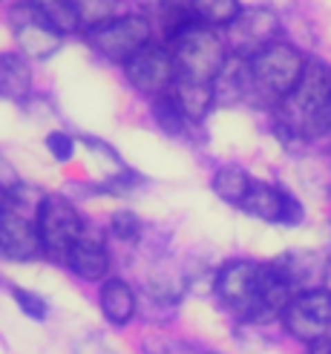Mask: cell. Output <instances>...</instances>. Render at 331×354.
I'll return each mask as SVG.
<instances>
[{"instance_id": "obj_1", "label": "cell", "mask_w": 331, "mask_h": 354, "mask_svg": "<svg viewBox=\"0 0 331 354\" xmlns=\"http://www.w3.org/2000/svg\"><path fill=\"white\" fill-rule=\"evenodd\" d=\"M305 61L308 58L303 52L285 41H274L265 49H259L256 55L248 58L251 81H254V98L283 101L285 95H291L294 86H297L303 78Z\"/></svg>"}, {"instance_id": "obj_2", "label": "cell", "mask_w": 331, "mask_h": 354, "mask_svg": "<svg viewBox=\"0 0 331 354\" xmlns=\"http://www.w3.org/2000/svg\"><path fill=\"white\" fill-rule=\"evenodd\" d=\"M173 61H176V78L214 84L228 64V46L211 26H190L185 35L173 41Z\"/></svg>"}, {"instance_id": "obj_3", "label": "cell", "mask_w": 331, "mask_h": 354, "mask_svg": "<svg viewBox=\"0 0 331 354\" xmlns=\"http://www.w3.org/2000/svg\"><path fill=\"white\" fill-rule=\"evenodd\" d=\"M283 326L291 337L303 340L305 346L331 340V291L311 288L294 294L283 311Z\"/></svg>"}, {"instance_id": "obj_4", "label": "cell", "mask_w": 331, "mask_h": 354, "mask_svg": "<svg viewBox=\"0 0 331 354\" xmlns=\"http://www.w3.org/2000/svg\"><path fill=\"white\" fill-rule=\"evenodd\" d=\"M86 41L98 52L101 58H107L110 64L124 66L138 49L147 46L153 41V29L144 15H124L113 24H104L98 29L86 32Z\"/></svg>"}, {"instance_id": "obj_5", "label": "cell", "mask_w": 331, "mask_h": 354, "mask_svg": "<svg viewBox=\"0 0 331 354\" xmlns=\"http://www.w3.org/2000/svg\"><path fill=\"white\" fill-rule=\"evenodd\" d=\"M124 75L133 90L159 98L170 93L173 81H176V61H173V52L167 46L150 41L124 64Z\"/></svg>"}, {"instance_id": "obj_6", "label": "cell", "mask_w": 331, "mask_h": 354, "mask_svg": "<svg viewBox=\"0 0 331 354\" xmlns=\"http://www.w3.org/2000/svg\"><path fill=\"white\" fill-rule=\"evenodd\" d=\"M35 225H38V236H41L44 251H49V254H66V248L84 231L81 214L75 210V205L64 196H44L38 216H35Z\"/></svg>"}, {"instance_id": "obj_7", "label": "cell", "mask_w": 331, "mask_h": 354, "mask_svg": "<svg viewBox=\"0 0 331 354\" xmlns=\"http://www.w3.org/2000/svg\"><path fill=\"white\" fill-rule=\"evenodd\" d=\"M9 24L15 29V38L23 49V58H38V61H46L52 58L55 52L61 49L64 44V35L52 26L44 12L26 0V3L15 6L12 15H9Z\"/></svg>"}, {"instance_id": "obj_8", "label": "cell", "mask_w": 331, "mask_h": 354, "mask_svg": "<svg viewBox=\"0 0 331 354\" xmlns=\"http://www.w3.org/2000/svg\"><path fill=\"white\" fill-rule=\"evenodd\" d=\"M248 216L268 222V225H285V227H297L305 222V207L300 205L297 196H291L288 190L265 185V182H254L248 196L239 205Z\"/></svg>"}, {"instance_id": "obj_9", "label": "cell", "mask_w": 331, "mask_h": 354, "mask_svg": "<svg viewBox=\"0 0 331 354\" xmlns=\"http://www.w3.org/2000/svg\"><path fill=\"white\" fill-rule=\"evenodd\" d=\"M280 35V17H276L268 6H254L242 9V15L228 26V41L234 55L251 58L259 49H265L268 44L276 41Z\"/></svg>"}, {"instance_id": "obj_10", "label": "cell", "mask_w": 331, "mask_h": 354, "mask_svg": "<svg viewBox=\"0 0 331 354\" xmlns=\"http://www.w3.org/2000/svg\"><path fill=\"white\" fill-rule=\"evenodd\" d=\"M44 251L38 225L32 216H23L17 210L0 207V257L12 262H29Z\"/></svg>"}, {"instance_id": "obj_11", "label": "cell", "mask_w": 331, "mask_h": 354, "mask_svg": "<svg viewBox=\"0 0 331 354\" xmlns=\"http://www.w3.org/2000/svg\"><path fill=\"white\" fill-rule=\"evenodd\" d=\"M274 268L280 271V277L288 282L294 294H300V291H311V288H323L328 265L323 262L320 254L291 251L280 259H274Z\"/></svg>"}, {"instance_id": "obj_12", "label": "cell", "mask_w": 331, "mask_h": 354, "mask_svg": "<svg viewBox=\"0 0 331 354\" xmlns=\"http://www.w3.org/2000/svg\"><path fill=\"white\" fill-rule=\"evenodd\" d=\"M66 268L73 271L75 277L86 279V282H98V279H107V271H110V251L107 245L101 239H93V236H78L73 245L66 248Z\"/></svg>"}, {"instance_id": "obj_13", "label": "cell", "mask_w": 331, "mask_h": 354, "mask_svg": "<svg viewBox=\"0 0 331 354\" xmlns=\"http://www.w3.org/2000/svg\"><path fill=\"white\" fill-rule=\"evenodd\" d=\"M98 303H101L104 317H107L113 326H127L135 317V291L130 282L121 277H107L101 282Z\"/></svg>"}, {"instance_id": "obj_14", "label": "cell", "mask_w": 331, "mask_h": 354, "mask_svg": "<svg viewBox=\"0 0 331 354\" xmlns=\"http://www.w3.org/2000/svg\"><path fill=\"white\" fill-rule=\"evenodd\" d=\"M32 90V69L17 52H0V98L21 104Z\"/></svg>"}, {"instance_id": "obj_15", "label": "cell", "mask_w": 331, "mask_h": 354, "mask_svg": "<svg viewBox=\"0 0 331 354\" xmlns=\"http://www.w3.org/2000/svg\"><path fill=\"white\" fill-rule=\"evenodd\" d=\"M173 101L179 104V110L185 113L187 121H202L211 110L214 101V84H196V81H182L176 78L170 86Z\"/></svg>"}, {"instance_id": "obj_16", "label": "cell", "mask_w": 331, "mask_h": 354, "mask_svg": "<svg viewBox=\"0 0 331 354\" xmlns=\"http://www.w3.org/2000/svg\"><path fill=\"white\" fill-rule=\"evenodd\" d=\"M251 185H254V179L248 176V170L239 167V165H222L214 176V182H211L216 196L222 202H228V205H236V207L242 205V199L248 196Z\"/></svg>"}, {"instance_id": "obj_17", "label": "cell", "mask_w": 331, "mask_h": 354, "mask_svg": "<svg viewBox=\"0 0 331 354\" xmlns=\"http://www.w3.org/2000/svg\"><path fill=\"white\" fill-rule=\"evenodd\" d=\"M75 9H78V24L86 32L130 15L124 0H75Z\"/></svg>"}, {"instance_id": "obj_18", "label": "cell", "mask_w": 331, "mask_h": 354, "mask_svg": "<svg viewBox=\"0 0 331 354\" xmlns=\"http://www.w3.org/2000/svg\"><path fill=\"white\" fill-rule=\"evenodd\" d=\"M190 12L202 26H225L228 29L236 17L242 15V3L239 0H187Z\"/></svg>"}, {"instance_id": "obj_19", "label": "cell", "mask_w": 331, "mask_h": 354, "mask_svg": "<svg viewBox=\"0 0 331 354\" xmlns=\"http://www.w3.org/2000/svg\"><path fill=\"white\" fill-rule=\"evenodd\" d=\"M32 3L44 12V17H46V21L55 26L61 35H69V32L81 29L75 0H32Z\"/></svg>"}, {"instance_id": "obj_20", "label": "cell", "mask_w": 331, "mask_h": 354, "mask_svg": "<svg viewBox=\"0 0 331 354\" xmlns=\"http://www.w3.org/2000/svg\"><path fill=\"white\" fill-rule=\"evenodd\" d=\"M153 118H155V124H159V127H162L167 136H182L185 127H187V118H185V113L179 110V104L173 101L170 93L153 98Z\"/></svg>"}, {"instance_id": "obj_21", "label": "cell", "mask_w": 331, "mask_h": 354, "mask_svg": "<svg viewBox=\"0 0 331 354\" xmlns=\"http://www.w3.org/2000/svg\"><path fill=\"white\" fill-rule=\"evenodd\" d=\"M110 231L121 242H135L138 234H142V219H138V214H133V210H115L110 216Z\"/></svg>"}, {"instance_id": "obj_22", "label": "cell", "mask_w": 331, "mask_h": 354, "mask_svg": "<svg viewBox=\"0 0 331 354\" xmlns=\"http://www.w3.org/2000/svg\"><path fill=\"white\" fill-rule=\"evenodd\" d=\"M12 297H15L17 308H21L26 317H32V320H46L49 306H46L44 297H38L35 291H26V288H12Z\"/></svg>"}, {"instance_id": "obj_23", "label": "cell", "mask_w": 331, "mask_h": 354, "mask_svg": "<svg viewBox=\"0 0 331 354\" xmlns=\"http://www.w3.org/2000/svg\"><path fill=\"white\" fill-rule=\"evenodd\" d=\"M46 150L52 153L55 162H73L75 158V138L64 130H52V133H46Z\"/></svg>"}, {"instance_id": "obj_24", "label": "cell", "mask_w": 331, "mask_h": 354, "mask_svg": "<svg viewBox=\"0 0 331 354\" xmlns=\"http://www.w3.org/2000/svg\"><path fill=\"white\" fill-rule=\"evenodd\" d=\"M17 185H21V179H17V173H15V167L6 162L3 156H0V193H12Z\"/></svg>"}, {"instance_id": "obj_25", "label": "cell", "mask_w": 331, "mask_h": 354, "mask_svg": "<svg viewBox=\"0 0 331 354\" xmlns=\"http://www.w3.org/2000/svg\"><path fill=\"white\" fill-rule=\"evenodd\" d=\"M144 9H150V12H164L167 6H173V3H185V0H138Z\"/></svg>"}, {"instance_id": "obj_26", "label": "cell", "mask_w": 331, "mask_h": 354, "mask_svg": "<svg viewBox=\"0 0 331 354\" xmlns=\"http://www.w3.org/2000/svg\"><path fill=\"white\" fill-rule=\"evenodd\" d=\"M308 354H331V340H320V343H311Z\"/></svg>"}, {"instance_id": "obj_27", "label": "cell", "mask_w": 331, "mask_h": 354, "mask_svg": "<svg viewBox=\"0 0 331 354\" xmlns=\"http://www.w3.org/2000/svg\"><path fill=\"white\" fill-rule=\"evenodd\" d=\"M214 354H219V351H214Z\"/></svg>"}]
</instances>
